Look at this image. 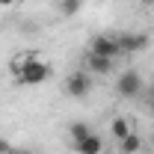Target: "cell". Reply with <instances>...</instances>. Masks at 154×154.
<instances>
[{
    "instance_id": "6da1fadb",
    "label": "cell",
    "mask_w": 154,
    "mask_h": 154,
    "mask_svg": "<svg viewBox=\"0 0 154 154\" xmlns=\"http://www.w3.org/2000/svg\"><path fill=\"white\" fill-rule=\"evenodd\" d=\"M15 74H18V80L24 86H38V83H45L51 77V65L38 57L36 51H30V54H24L15 62Z\"/></svg>"
},
{
    "instance_id": "7a4b0ae2",
    "label": "cell",
    "mask_w": 154,
    "mask_h": 154,
    "mask_svg": "<svg viewBox=\"0 0 154 154\" xmlns=\"http://www.w3.org/2000/svg\"><path fill=\"white\" fill-rule=\"evenodd\" d=\"M116 92L122 98H139L145 92V83H142V77L136 74L134 68H128V71H122L116 77Z\"/></svg>"
},
{
    "instance_id": "3957f363",
    "label": "cell",
    "mask_w": 154,
    "mask_h": 154,
    "mask_svg": "<svg viewBox=\"0 0 154 154\" xmlns=\"http://www.w3.org/2000/svg\"><path fill=\"white\" fill-rule=\"evenodd\" d=\"M65 95L68 98H77V101H83V98L92 92V74L89 71H71V74L65 77Z\"/></svg>"
},
{
    "instance_id": "277c9868",
    "label": "cell",
    "mask_w": 154,
    "mask_h": 154,
    "mask_svg": "<svg viewBox=\"0 0 154 154\" xmlns=\"http://www.w3.org/2000/svg\"><path fill=\"white\" fill-rule=\"evenodd\" d=\"M89 54H98V57H107V59L122 57L119 38H116V36H95V38H92V45H89Z\"/></svg>"
},
{
    "instance_id": "5b68a950",
    "label": "cell",
    "mask_w": 154,
    "mask_h": 154,
    "mask_svg": "<svg viewBox=\"0 0 154 154\" xmlns=\"http://www.w3.org/2000/svg\"><path fill=\"white\" fill-rule=\"evenodd\" d=\"M116 38H119L122 54H139V51L148 48V36H145V33H131V30H125V33H119Z\"/></svg>"
},
{
    "instance_id": "8992f818",
    "label": "cell",
    "mask_w": 154,
    "mask_h": 154,
    "mask_svg": "<svg viewBox=\"0 0 154 154\" xmlns=\"http://www.w3.org/2000/svg\"><path fill=\"white\" fill-rule=\"evenodd\" d=\"M113 62L116 59L98 57V54H86V71H89V74H110V71H113Z\"/></svg>"
},
{
    "instance_id": "52a82bcc",
    "label": "cell",
    "mask_w": 154,
    "mask_h": 154,
    "mask_svg": "<svg viewBox=\"0 0 154 154\" xmlns=\"http://www.w3.org/2000/svg\"><path fill=\"white\" fill-rule=\"evenodd\" d=\"M74 151L77 154H101V151H104V142H101V136H98V134H89L86 139L74 142Z\"/></svg>"
},
{
    "instance_id": "ba28073f",
    "label": "cell",
    "mask_w": 154,
    "mask_h": 154,
    "mask_svg": "<svg viewBox=\"0 0 154 154\" xmlns=\"http://www.w3.org/2000/svg\"><path fill=\"white\" fill-rule=\"evenodd\" d=\"M131 131H134V128H131V122H128L125 116H116L113 122H110V134H113V139H116V142H122V139L131 134Z\"/></svg>"
},
{
    "instance_id": "9c48e42d",
    "label": "cell",
    "mask_w": 154,
    "mask_h": 154,
    "mask_svg": "<svg viewBox=\"0 0 154 154\" xmlns=\"http://www.w3.org/2000/svg\"><path fill=\"white\" fill-rule=\"evenodd\" d=\"M139 148H142V136L136 134V131H131V134L119 142V151H122V154H136Z\"/></svg>"
},
{
    "instance_id": "30bf717a",
    "label": "cell",
    "mask_w": 154,
    "mask_h": 154,
    "mask_svg": "<svg viewBox=\"0 0 154 154\" xmlns=\"http://www.w3.org/2000/svg\"><path fill=\"white\" fill-rule=\"evenodd\" d=\"M89 134H92V128H89L86 122H71V125H68V136H71V145H74V142H80V139H86Z\"/></svg>"
},
{
    "instance_id": "8fae6325",
    "label": "cell",
    "mask_w": 154,
    "mask_h": 154,
    "mask_svg": "<svg viewBox=\"0 0 154 154\" xmlns=\"http://www.w3.org/2000/svg\"><path fill=\"white\" fill-rule=\"evenodd\" d=\"M80 9H83V0H59V15H65V18L80 15Z\"/></svg>"
},
{
    "instance_id": "7c38bea8",
    "label": "cell",
    "mask_w": 154,
    "mask_h": 154,
    "mask_svg": "<svg viewBox=\"0 0 154 154\" xmlns=\"http://www.w3.org/2000/svg\"><path fill=\"white\" fill-rule=\"evenodd\" d=\"M148 107H151V113H154V77H151V83H148Z\"/></svg>"
},
{
    "instance_id": "4fadbf2b",
    "label": "cell",
    "mask_w": 154,
    "mask_h": 154,
    "mask_svg": "<svg viewBox=\"0 0 154 154\" xmlns=\"http://www.w3.org/2000/svg\"><path fill=\"white\" fill-rule=\"evenodd\" d=\"M0 6L3 9H12V6H18V0H0Z\"/></svg>"
},
{
    "instance_id": "5bb4252c",
    "label": "cell",
    "mask_w": 154,
    "mask_h": 154,
    "mask_svg": "<svg viewBox=\"0 0 154 154\" xmlns=\"http://www.w3.org/2000/svg\"><path fill=\"white\" fill-rule=\"evenodd\" d=\"M9 154H33V151H24V148H12Z\"/></svg>"
},
{
    "instance_id": "9a60e30c",
    "label": "cell",
    "mask_w": 154,
    "mask_h": 154,
    "mask_svg": "<svg viewBox=\"0 0 154 154\" xmlns=\"http://www.w3.org/2000/svg\"><path fill=\"white\" fill-rule=\"evenodd\" d=\"M142 3H154V0H142Z\"/></svg>"
}]
</instances>
